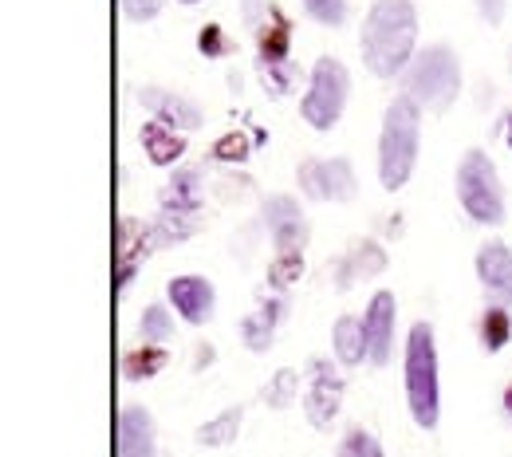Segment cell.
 I'll return each mask as SVG.
<instances>
[{
    "mask_svg": "<svg viewBox=\"0 0 512 457\" xmlns=\"http://www.w3.org/2000/svg\"><path fill=\"white\" fill-rule=\"evenodd\" d=\"M363 64L375 79H398L418 56V12L410 0H375L359 32Z\"/></svg>",
    "mask_w": 512,
    "mask_h": 457,
    "instance_id": "1",
    "label": "cell"
},
{
    "mask_svg": "<svg viewBox=\"0 0 512 457\" xmlns=\"http://www.w3.org/2000/svg\"><path fill=\"white\" fill-rule=\"evenodd\" d=\"M418 146H422V107L410 95H398L383 115L379 134V182L386 194H398L414 166H418Z\"/></svg>",
    "mask_w": 512,
    "mask_h": 457,
    "instance_id": "2",
    "label": "cell"
},
{
    "mask_svg": "<svg viewBox=\"0 0 512 457\" xmlns=\"http://www.w3.org/2000/svg\"><path fill=\"white\" fill-rule=\"evenodd\" d=\"M406 402L422 430L438 426V339L426 320H418L406 335Z\"/></svg>",
    "mask_w": 512,
    "mask_h": 457,
    "instance_id": "3",
    "label": "cell"
},
{
    "mask_svg": "<svg viewBox=\"0 0 512 457\" xmlns=\"http://www.w3.org/2000/svg\"><path fill=\"white\" fill-rule=\"evenodd\" d=\"M461 91V64L449 44L422 48L402 71V95H410L422 111H449Z\"/></svg>",
    "mask_w": 512,
    "mask_h": 457,
    "instance_id": "4",
    "label": "cell"
},
{
    "mask_svg": "<svg viewBox=\"0 0 512 457\" xmlns=\"http://www.w3.org/2000/svg\"><path fill=\"white\" fill-rule=\"evenodd\" d=\"M457 201L469 221L477 225H501L505 221V186L485 150H465L457 166Z\"/></svg>",
    "mask_w": 512,
    "mask_h": 457,
    "instance_id": "5",
    "label": "cell"
},
{
    "mask_svg": "<svg viewBox=\"0 0 512 457\" xmlns=\"http://www.w3.org/2000/svg\"><path fill=\"white\" fill-rule=\"evenodd\" d=\"M347 95H351V75L347 67L339 64L335 56H320L312 67V79H308V91L300 99V115L312 131H331L339 119H343V107H347Z\"/></svg>",
    "mask_w": 512,
    "mask_h": 457,
    "instance_id": "6",
    "label": "cell"
},
{
    "mask_svg": "<svg viewBox=\"0 0 512 457\" xmlns=\"http://www.w3.org/2000/svg\"><path fill=\"white\" fill-rule=\"evenodd\" d=\"M296 178L312 201H351L359 194V182L347 158H304Z\"/></svg>",
    "mask_w": 512,
    "mask_h": 457,
    "instance_id": "7",
    "label": "cell"
},
{
    "mask_svg": "<svg viewBox=\"0 0 512 457\" xmlns=\"http://www.w3.org/2000/svg\"><path fill=\"white\" fill-rule=\"evenodd\" d=\"M268 233H272V245L276 253H304L308 245V221H304V209L300 201L288 194H272L260 209Z\"/></svg>",
    "mask_w": 512,
    "mask_h": 457,
    "instance_id": "8",
    "label": "cell"
},
{
    "mask_svg": "<svg viewBox=\"0 0 512 457\" xmlns=\"http://www.w3.org/2000/svg\"><path fill=\"white\" fill-rule=\"evenodd\" d=\"M394 320H398V304L394 292H375L367 312H363V335H367V359L375 367H386L394 355Z\"/></svg>",
    "mask_w": 512,
    "mask_h": 457,
    "instance_id": "9",
    "label": "cell"
},
{
    "mask_svg": "<svg viewBox=\"0 0 512 457\" xmlns=\"http://www.w3.org/2000/svg\"><path fill=\"white\" fill-rule=\"evenodd\" d=\"M339 406H343V379L335 375V367H331L327 359H316V363H312V387L304 394V410H308L312 426H316V430H327V426L335 422Z\"/></svg>",
    "mask_w": 512,
    "mask_h": 457,
    "instance_id": "10",
    "label": "cell"
},
{
    "mask_svg": "<svg viewBox=\"0 0 512 457\" xmlns=\"http://www.w3.org/2000/svg\"><path fill=\"white\" fill-rule=\"evenodd\" d=\"M138 103L158 119V123H166V127H174V131H197L201 123H205V115H201V107L186 99V95H178V91H166V87H142L138 91Z\"/></svg>",
    "mask_w": 512,
    "mask_h": 457,
    "instance_id": "11",
    "label": "cell"
},
{
    "mask_svg": "<svg viewBox=\"0 0 512 457\" xmlns=\"http://www.w3.org/2000/svg\"><path fill=\"white\" fill-rule=\"evenodd\" d=\"M174 312L186 320V324H209L213 320V308H217V292L205 276H174L170 288H166Z\"/></svg>",
    "mask_w": 512,
    "mask_h": 457,
    "instance_id": "12",
    "label": "cell"
},
{
    "mask_svg": "<svg viewBox=\"0 0 512 457\" xmlns=\"http://www.w3.org/2000/svg\"><path fill=\"white\" fill-rule=\"evenodd\" d=\"M477 280L497 304L512 308V249L505 241H485L477 249Z\"/></svg>",
    "mask_w": 512,
    "mask_h": 457,
    "instance_id": "13",
    "label": "cell"
},
{
    "mask_svg": "<svg viewBox=\"0 0 512 457\" xmlns=\"http://www.w3.org/2000/svg\"><path fill=\"white\" fill-rule=\"evenodd\" d=\"M158 450V430L146 406H123L119 410V457H154Z\"/></svg>",
    "mask_w": 512,
    "mask_h": 457,
    "instance_id": "14",
    "label": "cell"
},
{
    "mask_svg": "<svg viewBox=\"0 0 512 457\" xmlns=\"http://www.w3.org/2000/svg\"><path fill=\"white\" fill-rule=\"evenodd\" d=\"M284 312H288L284 296H268V292H260L256 312L241 324V339H245V347L256 351V355H264V351L272 347V339H276V327H280V320H284Z\"/></svg>",
    "mask_w": 512,
    "mask_h": 457,
    "instance_id": "15",
    "label": "cell"
},
{
    "mask_svg": "<svg viewBox=\"0 0 512 457\" xmlns=\"http://www.w3.org/2000/svg\"><path fill=\"white\" fill-rule=\"evenodd\" d=\"M142 150H146V158L154 166H174L186 154V138L174 131V127H166V123L154 119V123L142 127Z\"/></svg>",
    "mask_w": 512,
    "mask_h": 457,
    "instance_id": "16",
    "label": "cell"
},
{
    "mask_svg": "<svg viewBox=\"0 0 512 457\" xmlns=\"http://www.w3.org/2000/svg\"><path fill=\"white\" fill-rule=\"evenodd\" d=\"M197 205H201V170L197 166L174 170V178L162 190V209H170V213H197Z\"/></svg>",
    "mask_w": 512,
    "mask_h": 457,
    "instance_id": "17",
    "label": "cell"
},
{
    "mask_svg": "<svg viewBox=\"0 0 512 457\" xmlns=\"http://www.w3.org/2000/svg\"><path fill=\"white\" fill-rule=\"evenodd\" d=\"M386 268V253L375 245V241H359L347 257H343V268H339V288H351L355 280H367V276H379Z\"/></svg>",
    "mask_w": 512,
    "mask_h": 457,
    "instance_id": "18",
    "label": "cell"
},
{
    "mask_svg": "<svg viewBox=\"0 0 512 457\" xmlns=\"http://www.w3.org/2000/svg\"><path fill=\"white\" fill-rule=\"evenodd\" d=\"M241 418H245V406H229V410H221L217 418H209L205 426H197L193 442L205 446V450H225V446L237 442V434H241Z\"/></svg>",
    "mask_w": 512,
    "mask_h": 457,
    "instance_id": "19",
    "label": "cell"
},
{
    "mask_svg": "<svg viewBox=\"0 0 512 457\" xmlns=\"http://www.w3.org/2000/svg\"><path fill=\"white\" fill-rule=\"evenodd\" d=\"M331 347H335V359H339L343 367L363 363V355H367L363 320H355V316H339V320H335V327H331Z\"/></svg>",
    "mask_w": 512,
    "mask_h": 457,
    "instance_id": "20",
    "label": "cell"
},
{
    "mask_svg": "<svg viewBox=\"0 0 512 457\" xmlns=\"http://www.w3.org/2000/svg\"><path fill=\"white\" fill-rule=\"evenodd\" d=\"M509 335H512L509 308H505V304H493V308L481 316V343H485L489 351H501V347L509 343Z\"/></svg>",
    "mask_w": 512,
    "mask_h": 457,
    "instance_id": "21",
    "label": "cell"
},
{
    "mask_svg": "<svg viewBox=\"0 0 512 457\" xmlns=\"http://www.w3.org/2000/svg\"><path fill=\"white\" fill-rule=\"evenodd\" d=\"M296 394H300V375H296L292 367H280V371L268 379V387H264V402L276 406V410H284V406L296 402Z\"/></svg>",
    "mask_w": 512,
    "mask_h": 457,
    "instance_id": "22",
    "label": "cell"
},
{
    "mask_svg": "<svg viewBox=\"0 0 512 457\" xmlns=\"http://www.w3.org/2000/svg\"><path fill=\"white\" fill-rule=\"evenodd\" d=\"M260 60H288V20L272 8V28H260Z\"/></svg>",
    "mask_w": 512,
    "mask_h": 457,
    "instance_id": "23",
    "label": "cell"
},
{
    "mask_svg": "<svg viewBox=\"0 0 512 457\" xmlns=\"http://www.w3.org/2000/svg\"><path fill=\"white\" fill-rule=\"evenodd\" d=\"M260 83L268 95H288L296 83V67L292 60H260Z\"/></svg>",
    "mask_w": 512,
    "mask_h": 457,
    "instance_id": "24",
    "label": "cell"
},
{
    "mask_svg": "<svg viewBox=\"0 0 512 457\" xmlns=\"http://www.w3.org/2000/svg\"><path fill=\"white\" fill-rule=\"evenodd\" d=\"M138 331H142L146 343H166V339L174 335V316H170L162 304H150V308L142 312V320H138Z\"/></svg>",
    "mask_w": 512,
    "mask_h": 457,
    "instance_id": "25",
    "label": "cell"
},
{
    "mask_svg": "<svg viewBox=\"0 0 512 457\" xmlns=\"http://www.w3.org/2000/svg\"><path fill=\"white\" fill-rule=\"evenodd\" d=\"M166 367V351H158V347H146V351H134L123 359V375H127L130 383L134 379H150V375H158Z\"/></svg>",
    "mask_w": 512,
    "mask_h": 457,
    "instance_id": "26",
    "label": "cell"
},
{
    "mask_svg": "<svg viewBox=\"0 0 512 457\" xmlns=\"http://www.w3.org/2000/svg\"><path fill=\"white\" fill-rule=\"evenodd\" d=\"M339 457H386V454H383V446H379V438H375L371 430L355 426V430L343 438V446H339Z\"/></svg>",
    "mask_w": 512,
    "mask_h": 457,
    "instance_id": "27",
    "label": "cell"
},
{
    "mask_svg": "<svg viewBox=\"0 0 512 457\" xmlns=\"http://www.w3.org/2000/svg\"><path fill=\"white\" fill-rule=\"evenodd\" d=\"M300 272H304V257H300V253H280L276 264H272V272H268V284H272L276 292H284L288 284L300 280Z\"/></svg>",
    "mask_w": 512,
    "mask_h": 457,
    "instance_id": "28",
    "label": "cell"
},
{
    "mask_svg": "<svg viewBox=\"0 0 512 457\" xmlns=\"http://www.w3.org/2000/svg\"><path fill=\"white\" fill-rule=\"evenodd\" d=\"M197 48H201V56H213V60H221V56H233V52H237V44L225 36V28H221V24H205V28H201V36H197Z\"/></svg>",
    "mask_w": 512,
    "mask_h": 457,
    "instance_id": "29",
    "label": "cell"
},
{
    "mask_svg": "<svg viewBox=\"0 0 512 457\" xmlns=\"http://www.w3.org/2000/svg\"><path fill=\"white\" fill-rule=\"evenodd\" d=\"M308 16L320 20L327 28H343L347 24V0H304Z\"/></svg>",
    "mask_w": 512,
    "mask_h": 457,
    "instance_id": "30",
    "label": "cell"
},
{
    "mask_svg": "<svg viewBox=\"0 0 512 457\" xmlns=\"http://www.w3.org/2000/svg\"><path fill=\"white\" fill-rule=\"evenodd\" d=\"M162 8H166V0H123V12L134 24H150L154 16H162Z\"/></svg>",
    "mask_w": 512,
    "mask_h": 457,
    "instance_id": "31",
    "label": "cell"
},
{
    "mask_svg": "<svg viewBox=\"0 0 512 457\" xmlns=\"http://www.w3.org/2000/svg\"><path fill=\"white\" fill-rule=\"evenodd\" d=\"M213 154H217V158H233V162H241V158L249 154V142H245L241 134H229V138H221V142L213 146Z\"/></svg>",
    "mask_w": 512,
    "mask_h": 457,
    "instance_id": "32",
    "label": "cell"
},
{
    "mask_svg": "<svg viewBox=\"0 0 512 457\" xmlns=\"http://www.w3.org/2000/svg\"><path fill=\"white\" fill-rule=\"evenodd\" d=\"M477 16L485 24H501L505 20V0H477Z\"/></svg>",
    "mask_w": 512,
    "mask_h": 457,
    "instance_id": "33",
    "label": "cell"
},
{
    "mask_svg": "<svg viewBox=\"0 0 512 457\" xmlns=\"http://www.w3.org/2000/svg\"><path fill=\"white\" fill-rule=\"evenodd\" d=\"M268 12H272V4L264 8L260 0H245V20H249L253 28H260V16H268Z\"/></svg>",
    "mask_w": 512,
    "mask_h": 457,
    "instance_id": "34",
    "label": "cell"
},
{
    "mask_svg": "<svg viewBox=\"0 0 512 457\" xmlns=\"http://www.w3.org/2000/svg\"><path fill=\"white\" fill-rule=\"evenodd\" d=\"M505 131H509V134H505V138H509V146H512V115H509V119H505Z\"/></svg>",
    "mask_w": 512,
    "mask_h": 457,
    "instance_id": "35",
    "label": "cell"
},
{
    "mask_svg": "<svg viewBox=\"0 0 512 457\" xmlns=\"http://www.w3.org/2000/svg\"><path fill=\"white\" fill-rule=\"evenodd\" d=\"M505 410H509V418H512V387H509V394H505Z\"/></svg>",
    "mask_w": 512,
    "mask_h": 457,
    "instance_id": "36",
    "label": "cell"
},
{
    "mask_svg": "<svg viewBox=\"0 0 512 457\" xmlns=\"http://www.w3.org/2000/svg\"><path fill=\"white\" fill-rule=\"evenodd\" d=\"M182 4H201V0H182Z\"/></svg>",
    "mask_w": 512,
    "mask_h": 457,
    "instance_id": "37",
    "label": "cell"
}]
</instances>
